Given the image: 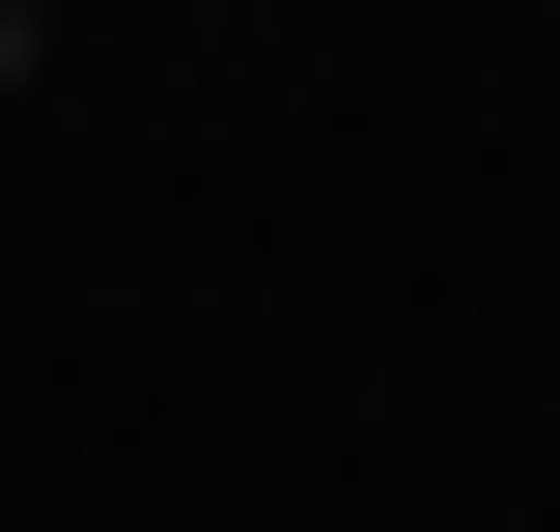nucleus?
Returning <instances> with one entry per match:
<instances>
[{
  "label": "nucleus",
  "mask_w": 560,
  "mask_h": 532,
  "mask_svg": "<svg viewBox=\"0 0 560 532\" xmlns=\"http://www.w3.org/2000/svg\"><path fill=\"white\" fill-rule=\"evenodd\" d=\"M0 84H28V0H0Z\"/></svg>",
  "instance_id": "obj_1"
}]
</instances>
